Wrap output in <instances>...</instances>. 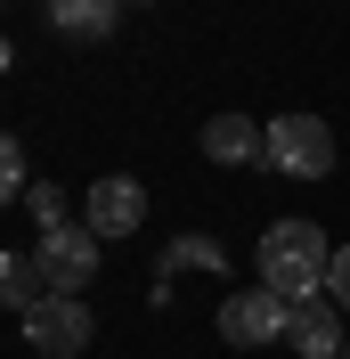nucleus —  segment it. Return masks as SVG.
Masks as SVG:
<instances>
[{
    "label": "nucleus",
    "mask_w": 350,
    "mask_h": 359,
    "mask_svg": "<svg viewBox=\"0 0 350 359\" xmlns=\"http://www.w3.org/2000/svg\"><path fill=\"white\" fill-rule=\"evenodd\" d=\"M326 302L350 311V245H334V269H326Z\"/></svg>",
    "instance_id": "nucleus-12"
},
{
    "label": "nucleus",
    "mask_w": 350,
    "mask_h": 359,
    "mask_svg": "<svg viewBox=\"0 0 350 359\" xmlns=\"http://www.w3.org/2000/svg\"><path fill=\"white\" fill-rule=\"evenodd\" d=\"M326 269H334V245L318 221H269L261 229V286L277 302H318Z\"/></svg>",
    "instance_id": "nucleus-1"
},
{
    "label": "nucleus",
    "mask_w": 350,
    "mask_h": 359,
    "mask_svg": "<svg viewBox=\"0 0 350 359\" xmlns=\"http://www.w3.org/2000/svg\"><path fill=\"white\" fill-rule=\"evenodd\" d=\"M24 343L49 351V359L90 351V302H82V294H41V302L24 311Z\"/></svg>",
    "instance_id": "nucleus-4"
},
{
    "label": "nucleus",
    "mask_w": 350,
    "mask_h": 359,
    "mask_svg": "<svg viewBox=\"0 0 350 359\" xmlns=\"http://www.w3.org/2000/svg\"><path fill=\"white\" fill-rule=\"evenodd\" d=\"M285 343L302 359H342V311H334L326 294L318 302H293V318H285Z\"/></svg>",
    "instance_id": "nucleus-7"
},
{
    "label": "nucleus",
    "mask_w": 350,
    "mask_h": 359,
    "mask_svg": "<svg viewBox=\"0 0 350 359\" xmlns=\"http://www.w3.org/2000/svg\"><path fill=\"white\" fill-rule=\"evenodd\" d=\"M114 8H122V0H49V25H57L66 41H106Z\"/></svg>",
    "instance_id": "nucleus-9"
},
{
    "label": "nucleus",
    "mask_w": 350,
    "mask_h": 359,
    "mask_svg": "<svg viewBox=\"0 0 350 359\" xmlns=\"http://www.w3.org/2000/svg\"><path fill=\"white\" fill-rule=\"evenodd\" d=\"M41 278H33V262H17V253H0V302H8V311H33V302H41Z\"/></svg>",
    "instance_id": "nucleus-10"
},
{
    "label": "nucleus",
    "mask_w": 350,
    "mask_h": 359,
    "mask_svg": "<svg viewBox=\"0 0 350 359\" xmlns=\"http://www.w3.org/2000/svg\"><path fill=\"white\" fill-rule=\"evenodd\" d=\"M285 318H293V302H277L269 286H244L220 302V335L237 343V351H269V343L285 335Z\"/></svg>",
    "instance_id": "nucleus-5"
},
{
    "label": "nucleus",
    "mask_w": 350,
    "mask_h": 359,
    "mask_svg": "<svg viewBox=\"0 0 350 359\" xmlns=\"http://www.w3.org/2000/svg\"><path fill=\"white\" fill-rule=\"evenodd\" d=\"M139 221H147V188H139V180H98L90 204H82V229L98 245H106V237H131Z\"/></svg>",
    "instance_id": "nucleus-6"
},
{
    "label": "nucleus",
    "mask_w": 350,
    "mask_h": 359,
    "mask_svg": "<svg viewBox=\"0 0 350 359\" xmlns=\"http://www.w3.org/2000/svg\"><path fill=\"white\" fill-rule=\"evenodd\" d=\"M261 147H269V131L244 123V114H212L204 123V156L212 163H261Z\"/></svg>",
    "instance_id": "nucleus-8"
},
{
    "label": "nucleus",
    "mask_w": 350,
    "mask_h": 359,
    "mask_svg": "<svg viewBox=\"0 0 350 359\" xmlns=\"http://www.w3.org/2000/svg\"><path fill=\"white\" fill-rule=\"evenodd\" d=\"M17 188H24V147H17L8 131H0V204L17 196Z\"/></svg>",
    "instance_id": "nucleus-11"
},
{
    "label": "nucleus",
    "mask_w": 350,
    "mask_h": 359,
    "mask_svg": "<svg viewBox=\"0 0 350 359\" xmlns=\"http://www.w3.org/2000/svg\"><path fill=\"white\" fill-rule=\"evenodd\" d=\"M261 163H277V172H293V180H326L334 172V131L318 123V114H277Z\"/></svg>",
    "instance_id": "nucleus-3"
},
{
    "label": "nucleus",
    "mask_w": 350,
    "mask_h": 359,
    "mask_svg": "<svg viewBox=\"0 0 350 359\" xmlns=\"http://www.w3.org/2000/svg\"><path fill=\"white\" fill-rule=\"evenodd\" d=\"M33 278H41V294H82L90 278H98V237L74 221L41 229V245H33Z\"/></svg>",
    "instance_id": "nucleus-2"
}]
</instances>
